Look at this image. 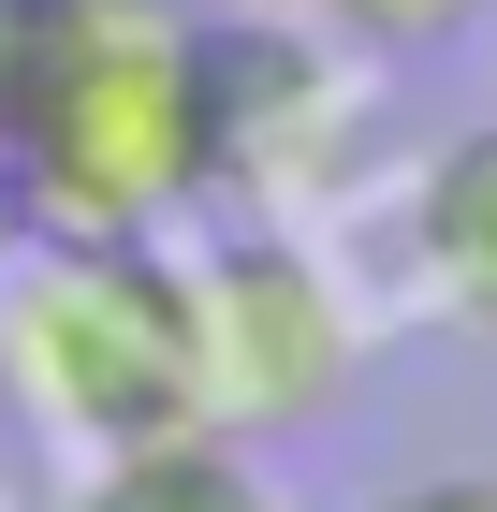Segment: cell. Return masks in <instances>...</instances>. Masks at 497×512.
<instances>
[{
    "label": "cell",
    "mask_w": 497,
    "mask_h": 512,
    "mask_svg": "<svg viewBox=\"0 0 497 512\" xmlns=\"http://www.w3.org/2000/svg\"><path fill=\"white\" fill-rule=\"evenodd\" d=\"M30 235H176L205 205V15L191 0H59L15 103Z\"/></svg>",
    "instance_id": "obj_1"
},
{
    "label": "cell",
    "mask_w": 497,
    "mask_h": 512,
    "mask_svg": "<svg viewBox=\"0 0 497 512\" xmlns=\"http://www.w3.org/2000/svg\"><path fill=\"white\" fill-rule=\"evenodd\" d=\"M0 381L74 454H132V439L205 425L191 264L161 235H30L0 278Z\"/></svg>",
    "instance_id": "obj_2"
},
{
    "label": "cell",
    "mask_w": 497,
    "mask_h": 512,
    "mask_svg": "<svg viewBox=\"0 0 497 512\" xmlns=\"http://www.w3.org/2000/svg\"><path fill=\"white\" fill-rule=\"evenodd\" d=\"M191 337H205V425L234 439H293L337 410L351 381V308H337V278L307 264L278 220H249V235H220L191 264Z\"/></svg>",
    "instance_id": "obj_3"
},
{
    "label": "cell",
    "mask_w": 497,
    "mask_h": 512,
    "mask_svg": "<svg viewBox=\"0 0 497 512\" xmlns=\"http://www.w3.org/2000/svg\"><path fill=\"white\" fill-rule=\"evenodd\" d=\"M410 264H424V293L497 352V118L454 132V147L410 176Z\"/></svg>",
    "instance_id": "obj_4"
},
{
    "label": "cell",
    "mask_w": 497,
    "mask_h": 512,
    "mask_svg": "<svg viewBox=\"0 0 497 512\" xmlns=\"http://www.w3.org/2000/svg\"><path fill=\"white\" fill-rule=\"evenodd\" d=\"M74 512H293L264 483V454L234 425H176V439H132V454H88Z\"/></svg>",
    "instance_id": "obj_5"
},
{
    "label": "cell",
    "mask_w": 497,
    "mask_h": 512,
    "mask_svg": "<svg viewBox=\"0 0 497 512\" xmlns=\"http://www.w3.org/2000/svg\"><path fill=\"white\" fill-rule=\"evenodd\" d=\"M293 15H307V30H337V44H381V59L483 30V0H293Z\"/></svg>",
    "instance_id": "obj_6"
},
{
    "label": "cell",
    "mask_w": 497,
    "mask_h": 512,
    "mask_svg": "<svg viewBox=\"0 0 497 512\" xmlns=\"http://www.w3.org/2000/svg\"><path fill=\"white\" fill-rule=\"evenodd\" d=\"M44 44H59V0H0V132H15V103H30Z\"/></svg>",
    "instance_id": "obj_7"
},
{
    "label": "cell",
    "mask_w": 497,
    "mask_h": 512,
    "mask_svg": "<svg viewBox=\"0 0 497 512\" xmlns=\"http://www.w3.org/2000/svg\"><path fill=\"white\" fill-rule=\"evenodd\" d=\"M366 512H497V469H424V483H381Z\"/></svg>",
    "instance_id": "obj_8"
},
{
    "label": "cell",
    "mask_w": 497,
    "mask_h": 512,
    "mask_svg": "<svg viewBox=\"0 0 497 512\" xmlns=\"http://www.w3.org/2000/svg\"><path fill=\"white\" fill-rule=\"evenodd\" d=\"M15 249H30V191H15V147H0V278H15Z\"/></svg>",
    "instance_id": "obj_9"
},
{
    "label": "cell",
    "mask_w": 497,
    "mask_h": 512,
    "mask_svg": "<svg viewBox=\"0 0 497 512\" xmlns=\"http://www.w3.org/2000/svg\"><path fill=\"white\" fill-rule=\"evenodd\" d=\"M483 44H497V0H483Z\"/></svg>",
    "instance_id": "obj_10"
}]
</instances>
